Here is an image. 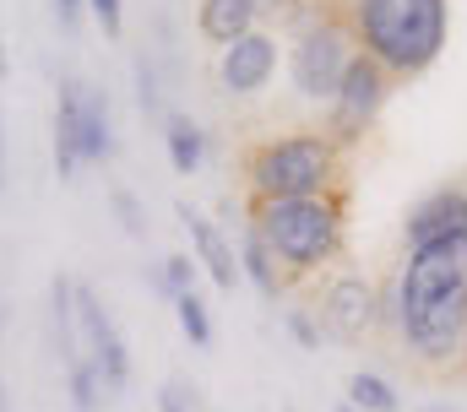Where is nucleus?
<instances>
[{"mask_svg": "<svg viewBox=\"0 0 467 412\" xmlns=\"http://www.w3.org/2000/svg\"><path fill=\"white\" fill-rule=\"evenodd\" d=\"M244 222L277 255L288 288L337 272V261L348 255V191L294 196V201H244Z\"/></svg>", "mask_w": 467, "mask_h": 412, "instance_id": "obj_2", "label": "nucleus"}, {"mask_svg": "<svg viewBox=\"0 0 467 412\" xmlns=\"http://www.w3.org/2000/svg\"><path fill=\"white\" fill-rule=\"evenodd\" d=\"M239 277H250V288L261 294V299H283L288 294V277H283V266H277V255L261 244V233L244 222V233H239Z\"/></svg>", "mask_w": 467, "mask_h": 412, "instance_id": "obj_15", "label": "nucleus"}, {"mask_svg": "<svg viewBox=\"0 0 467 412\" xmlns=\"http://www.w3.org/2000/svg\"><path fill=\"white\" fill-rule=\"evenodd\" d=\"M391 88H397V77L380 66V60H369L364 49H353L348 71H343V82H337V93H332V103H327V136L348 152V147H358L369 130H375V119H380V108H386V98H391Z\"/></svg>", "mask_w": 467, "mask_h": 412, "instance_id": "obj_6", "label": "nucleus"}, {"mask_svg": "<svg viewBox=\"0 0 467 412\" xmlns=\"http://www.w3.org/2000/svg\"><path fill=\"white\" fill-rule=\"evenodd\" d=\"M294 33H288V88L305 103H332L343 71L353 60V27L337 5H294Z\"/></svg>", "mask_w": 467, "mask_h": 412, "instance_id": "obj_5", "label": "nucleus"}, {"mask_svg": "<svg viewBox=\"0 0 467 412\" xmlns=\"http://www.w3.org/2000/svg\"><path fill=\"white\" fill-rule=\"evenodd\" d=\"M77 136H82V163H109L115 158V125H109V93L82 82V108H77Z\"/></svg>", "mask_w": 467, "mask_h": 412, "instance_id": "obj_14", "label": "nucleus"}, {"mask_svg": "<svg viewBox=\"0 0 467 412\" xmlns=\"http://www.w3.org/2000/svg\"><path fill=\"white\" fill-rule=\"evenodd\" d=\"M174 320H180V331H185L191 347H213V309H207L202 294H180L174 299Z\"/></svg>", "mask_w": 467, "mask_h": 412, "instance_id": "obj_20", "label": "nucleus"}, {"mask_svg": "<svg viewBox=\"0 0 467 412\" xmlns=\"http://www.w3.org/2000/svg\"><path fill=\"white\" fill-rule=\"evenodd\" d=\"M88 11L104 27V38H119L125 33V0H88Z\"/></svg>", "mask_w": 467, "mask_h": 412, "instance_id": "obj_25", "label": "nucleus"}, {"mask_svg": "<svg viewBox=\"0 0 467 412\" xmlns=\"http://www.w3.org/2000/svg\"><path fill=\"white\" fill-rule=\"evenodd\" d=\"M283 412H294V407H283Z\"/></svg>", "mask_w": 467, "mask_h": 412, "instance_id": "obj_35", "label": "nucleus"}, {"mask_svg": "<svg viewBox=\"0 0 467 412\" xmlns=\"http://www.w3.org/2000/svg\"><path fill=\"white\" fill-rule=\"evenodd\" d=\"M283 325H288V336H294L305 353H316V347L327 342V331H321V320H316L310 304H283Z\"/></svg>", "mask_w": 467, "mask_h": 412, "instance_id": "obj_21", "label": "nucleus"}, {"mask_svg": "<svg viewBox=\"0 0 467 412\" xmlns=\"http://www.w3.org/2000/svg\"><path fill=\"white\" fill-rule=\"evenodd\" d=\"M77 108H82V82H77V77H60V82H55V174H60V180H77V174H82Z\"/></svg>", "mask_w": 467, "mask_h": 412, "instance_id": "obj_13", "label": "nucleus"}, {"mask_svg": "<svg viewBox=\"0 0 467 412\" xmlns=\"http://www.w3.org/2000/svg\"><path fill=\"white\" fill-rule=\"evenodd\" d=\"M136 103L141 114H163V93H158V66L147 55H136Z\"/></svg>", "mask_w": 467, "mask_h": 412, "instance_id": "obj_24", "label": "nucleus"}, {"mask_svg": "<svg viewBox=\"0 0 467 412\" xmlns=\"http://www.w3.org/2000/svg\"><path fill=\"white\" fill-rule=\"evenodd\" d=\"M0 412H11V391H5V380H0Z\"/></svg>", "mask_w": 467, "mask_h": 412, "instance_id": "obj_28", "label": "nucleus"}, {"mask_svg": "<svg viewBox=\"0 0 467 412\" xmlns=\"http://www.w3.org/2000/svg\"><path fill=\"white\" fill-rule=\"evenodd\" d=\"M294 5H299V0H202V5H196V33H202L213 49H223L234 38H244V33H255V27H266V22H277V16H294Z\"/></svg>", "mask_w": 467, "mask_h": 412, "instance_id": "obj_11", "label": "nucleus"}, {"mask_svg": "<svg viewBox=\"0 0 467 412\" xmlns=\"http://www.w3.org/2000/svg\"><path fill=\"white\" fill-rule=\"evenodd\" d=\"M82 11H88V0H55V16H60V27H77V22H82Z\"/></svg>", "mask_w": 467, "mask_h": 412, "instance_id": "obj_26", "label": "nucleus"}, {"mask_svg": "<svg viewBox=\"0 0 467 412\" xmlns=\"http://www.w3.org/2000/svg\"><path fill=\"white\" fill-rule=\"evenodd\" d=\"M180 211V222H185V233H191V255H196V266L213 277V288L218 294H234L239 288V255H234V244H229V233L213 222V217H202L196 206H174Z\"/></svg>", "mask_w": 467, "mask_h": 412, "instance_id": "obj_12", "label": "nucleus"}, {"mask_svg": "<svg viewBox=\"0 0 467 412\" xmlns=\"http://www.w3.org/2000/svg\"><path fill=\"white\" fill-rule=\"evenodd\" d=\"M109 206H115V222L130 233V239H147V211H141V201H136V191L115 185V191H109Z\"/></svg>", "mask_w": 467, "mask_h": 412, "instance_id": "obj_22", "label": "nucleus"}, {"mask_svg": "<svg viewBox=\"0 0 467 412\" xmlns=\"http://www.w3.org/2000/svg\"><path fill=\"white\" fill-rule=\"evenodd\" d=\"M386 331L419 375H451L467 336V239L419 244L386 288Z\"/></svg>", "mask_w": 467, "mask_h": 412, "instance_id": "obj_1", "label": "nucleus"}, {"mask_svg": "<svg viewBox=\"0 0 467 412\" xmlns=\"http://www.w3.org/2000/svg\"><path fill=\"white\" fill-rule=\"evenodd\" d=\"M196 272H202V266H196V255L174 250V255H163V261H158V266L147 272V283H152V288H158V294H163V299L174 304L180 294H196Z\"/></svg>", "mask_w": 467, "mask_h": 412, "instance_id": "obj_18", "label": "nucleus"}, {"mask_svg": "<svg viewBox=\"0 0 467 412\" xmlns=\"http://www.w3.org/2000/svg\"><path fill=\"white\" fill-rule=\"evenodd\" d=\"M343 402L358 407V412H402V391H397L386 375L358 369V375H348V386H343Z\"/></svg>", "mask_w": 467, "mask_h": 412, "instance_id": "obj_17", "label": "nucleus"}, {"mask_svg": "<svg viewBox=\"0 0 467 412\" xmlns=\"http://www.w3.org/2000/svg\"><path fill=\"white\" fill-rule=\"evenodd\" d=\"M337 412H358V407H348V402H343V407H337Z\"/></svg>", "mask_w": 467, "mask_h": 412, "instance_id": "obj_33", "label": "nucleus"}, {"mask_svg": "<svg viewBox=\"0 0 467 412\" xmlns=\"http://www.w3.org/2000/svg\"><path fill=\"white\" fill-rule=\"evenodd\" d=\"M213 77H218V88H223L229 98H255V93H266L272 77H277V33H272V27H255V33L223 44Z\"/></svg>", "mask_w": 467, "mask_h": 412, "instance_id": "obj_9", "label": "nucleus"}, {"mask_svg": "<svg viewBox=\"0 0 467 412\" xmlns=\"http://www.w3.org/2000/svg\"><path fill=\"white\" fill-rule=\"evenodd\" d=\"M441 239H467V180L457 185H435L430 196L408 206L402 217V244L419 250V244H441Z\"/></svg>", "mask_w": 467, "mask_h": 412, "instance_id": "obj_10", "label": "nucleus"}, {"mask_svg": "<svg viewBox=\"0 0 467 412\" xmlns=\"http://www.w3.org/2000/svg\"><path fill=\"white\" fill-rule=\"evenodd\" d=\"M77 331H82V353H88V358L99 364V375H104V391L119 397V391L130 386V347H125V336H119L115 314L99 299V288H88V283H77Z\"/></svg>", "mask_w": 467, "mask_h": 412, "instance_id": "obj_8", "label": "nucleus"}, {"mask_svg": "<svg viewBox=\"0 0 467 412\" xmlns=\"http://www.w3.org/2000/svg\"><path fill=\"white\" fill-rule=\"evenodd\" d=\"M424 412H457V407H446V402H435V407H424Z\"/></svg>", "mask_w": 467, "mask_h": 412, "instance_id": "obj_30", "label": "nucleus"}, {"mask_svg": "<svg viewBox=\"0 0 467 412\" xmlns=\"http://www.w3.org/2000/svg\"><path fill=\"white\" fill-rule=\"evenodd\" d=\"M244 201H294V196H332L348 191V152L327 130H283L261 136L239 152Z\"/></svg>", "mask_w": 467, "mask_h": 412, "instance_id": "obj_4", "label": "nucleus"}, {"mask_svg": "<svg viewBox=\"0 0 467 412\" xmlns=\"http://www.w3.org/2000/svg\"><path fill=\"white\" fill-rule=\"evenodd\" d=\"M310 5H337V11H343V5H348V0H310Z\"/></svg>", "mask_w": 467, "mask_h": 412, "instance_id": "obj_29", "label": "nucleus"}, {"mask_svg": "<svg viewBox=\"0 0 467 412\" xmlns=\"http://www.w3.org/2000/svg\"><path fill=\"white\" fill-rule=\"evenodd\" d=\"M0 325H5V304H0Z\"/></svg>", "mask_w": 467, "mask_h": 412, "instance_id": "obj_34", "label": "nucleus"}, {"mask_svg": "<svg viewBox=\"0 0 467 412\" xmlns=\"http://www.w3.org/2000/svg\"><path fill=\"white\" fill-rule=\"evenodd\" d=\"M0 191H5V125H0Z\"/></svg>", "mask_w": 467, "mask_h": 412, "instance_id": "obj_27", "label": "nucleus"}, {"mask_svg": "<svg viewBox=\"0 0 467 412\" xmlns=\"http://www.w3.org/2000/svg\"><path fill=\"white\" fill-rule=\"evenodd\" d=\"M163 147H169L174 174H196V169L207 163V130H202L191 114H180V108L163 114Z\"/></svg>", "mask_w": 467, "mask_h": 412, "instance_id": "obj_16", "label": "nucleus"}, {"mask_svg": "<svg viewBox=\"0 0 467 412\" xmlns=\"http://www.w3.org/2000/svg\"><path fill=\"white\" fill-rule=\"evenodd\" d=\"M353 44L380 60L397 82L424 77L451 33V0H348L343 5Z\"/></svg>", "mask_w": 467, "mask_h": 412, "instance_id": "obj_3", "label": "nucleus"}, {"mask_svg": "<svg viewBox=\"0 0 467 412\" xmlns=\"http://www.w3.org/2000/svg\"><path fill=\"white\" fill-rule=\"evenodd\" d=\"M316 320L337 347H358L386 325V294L364 272H327L316 294Z\"/></svg>", "mask_w": 467, "mask_h": 412, "instance_id": "obj_7", "label": "nucleus"}, {"mask_svg": "<svg viewBox=\"0 0 467 412\" xmlns=\"http://www.w3.org/2000/svg\"><path fill=\"white\" fill-rule=\"evenodd\" d=\"M457 369H462V375H467V336H462V364H457Z\"/></svg>", "mask_w": 467, "mask_h": 412, "instance_id": "obj_32", "label": "nucleus"}, {"mask_svg": "<svg viewBox=\"0 0 467 412\" xmlns=\"http://www.w3.org/2000/svg\"><path fill=\"white\" fill-rule=\"evenodd\" d=\"M0 82H5V44H0Z\"/></svg>", "mask_w": 467, "mask_h": 412, "instance_id": "obj_31", "label": "nucleus"}, {"mask_svg": "<svg viewBox=\"0 0 467 412\" xmlns=\"http://www.w3.org/2000/svg\"><path fill=\"white\" fill-rule=\"evenodd\" d=\"M158 412H202L196 386H191V380H180V375H169V380L158 386Z\"/></svg>", "mask_w": 467, "mask_h": 412, "instance_id": "obj_23", "label": "nucleus"}, {"mask_svg": "<svg viewBox=\"0 0 467 412\" xmlns=\"http://www.w3.org/2000/svg\"><path fill=\"white\" fill-rule=\"evenodd\" d=\"M66 397H71V407L77 412H99L104 407V375H99L93 358H82V364L66 369Z\"/></svg>", "mask_w": 467, "mask_h": 412, "instance_id": "obj_19", "label": "nucleus"}]
</instances>
